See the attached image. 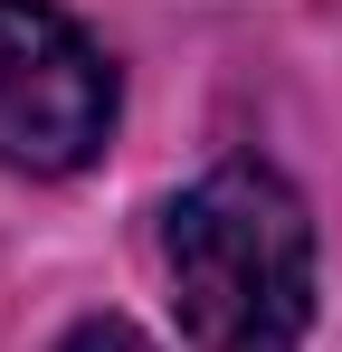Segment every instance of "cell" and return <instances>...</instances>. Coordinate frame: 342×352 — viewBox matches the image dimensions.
<instances>
[{
  "mask_svg": "<svg viewBox=\"0 0 342 352\" xmlns=\"http://www.w3.org/2000/svg\"><path fill=\"white\" fill-rule=\"evenodd\" d=\"M162 276L190 352H295L314 333V219L266 162H219L162 210Z\"/></svg>",
  "mask_w": 342,
  "mask_h": 352,
  "instance_id": "6da1fadb",
  "label": "cell"
},
{
  "mask_svg": "<svg viewBox=\"0 0 342 352\" xmlns=\"http://www.w3.org/2000/svg\"><path fill=\"white\" fill-rule=\"evenodd\" d=\"M114 133V67L57 0H0V172L67 181Z\"/></svg>",
  "mask_w": 342,
  "mask_h": 352,
  "instance_id": "7a4b0ae2",
  "label": "cell"
},
{
  "mask_svg": "<svg viewBox=\"0 0 342 352\" xmlns=\"http://www.w3.org/2000/svg\"><path fill=\"white\" fill-rule=\"evenodd\" d=\"M57 352H152V343H143L124 314H86V324H67V333H57Z\"/></svg>",
  "mask_w": 342,
  "mask_h": 352,
  "instance_id": "3957f363",
  "label": "cell"
}]
</instances>
